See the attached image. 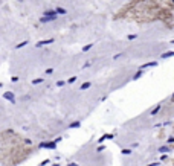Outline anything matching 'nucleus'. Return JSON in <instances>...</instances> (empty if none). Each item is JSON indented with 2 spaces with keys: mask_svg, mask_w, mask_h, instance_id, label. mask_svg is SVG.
Masks as SVG:
<instances>
[{
  "mask_svg": "<svg viewBox=\"0 0 174 166\" xmlns=\"http://www.w3.org/2000/svg\"><path fill=\"white\" fill-rule=\"evenodd\" d=\"M34 152V145L12 130L0 131V166H17Z\"/></svg>",
  "mask_w": 174,
  "mask_h": 166,
  "instance_id": "2",
  "label": "nucleus"
},
{
  "mask_svg": "<svg viewBox=\"0 0 174 166\" xmlns=\"http://www.w3.org/2000/svg\"><path fill=\"white\" fill-rule=\"evenodd\" d=\"M113 18L139 26L160 22L171 29L174 28V0H128Z\"/></svg>",
  "mask_w": 174,
  "mask_h": 166,
  "instance_id": "1",
  "label": "nucleus"
},
{
  "mask_svg": "<svg viewBox=\"0 0 174 166\" xmlns=\"http://www.w3.org/2000/svg\"><path fill=\"white\" fill-rule=\"evenodd\" d=\"M160 116H162V117H173L174 116V93H173V96L163 104L162 110H160Z\"/></svg>",
  "mask_w": 174,
  "mask_h": 166,
  "instance_id": "3",
  "label": "nucleus"
},
{
  "mask_svg": "<svg viewBox=\"0 0 174 166\" xmlns=\"http://www.w3.org/2000/svg\"><path fill=\"white\" fill-rule=\"evenodd\" d=\"M173 131H174V128H173Z\"/></svg>",
  "mask_w": 174,
  "mask_h": 166,
  "instance_id": "4",
  "label": "nucleus"
}]
</instances>
